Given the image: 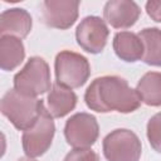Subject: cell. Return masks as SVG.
Segmentation results:
<instances>
[{
	"label": "cell",
	"instance_id": "cell-1",
	"mask_svg": "<svg viewBox=\"0 0 161 161\" xmlns=\"http://www.w3.org/2000/svg\"><path fill=\"white\" fill-rule=\"evenodd\" d=\"M84 102L89 109L98 113H131L141 106L137 91L118 75H103L92 80L86 89Z\"/></svg>",
	"mask_w": 161,
	"mask_h": 161
},
{
	"label": "cell",
	"instance_id": "cell-2",
	"mask_svg": "<svg viewBox=\"0 0 161 161\" xmlns=\"http://www.w3.org/2000/svg\"><path fill=\"white\" fill-rule=\"evenodd\" d=\"M44 108L43 99L25 96L16 89H9L1 98L0 111L19 131L31 127Z\"/></svg>",
	"mask_w": 161,
	"mask_h": 161
},
{
	"label": "cell",
	"instance_id": "cell-3",
	"mask_svg": "<svg viewBox=\"0 0 161 161\" xmlns=\"http://www.w3.org/2000/svg\"><path fill=\"white\" fill-rule=\"evenodd\" d=\"M50 69L48 63L40 57H31L25 65L14 75V89L18 92L38 97L50 91Z\"/></svg>",
	"mask_w": 161,
	"mask_h": 161
},
{
	"label": "cell",
	"instance_id": "cell-4",
	"mask_svg": "<svg viewBox=\"0 0 161 161\" xmlns=\"http://www.w3.org/2000/svg\"><path fill=\"white\" fill-rule=\"evenodd\" d=\"M57 83L67 88H79L91 75V65L86 57L72 50H62L54 60Z\"/></svg>",
	"mask_w": 161,
	"mask_h": 161
},
{
	"label": "cell",
	"instance_id": "cell-5",
	"mask_svg": "<svg viewBox=\"0 0 161 161\" xmlns=\"http://www.w3.org/2000/svg\"><path fill=\"white\" fill-rule=\"evenodd\" d=\"M53 118L54 117L44 106L35 123L23 132L21 143L26 157L35 158L44 155L49 150L55 133V125Z\"/></svg>",
	"mask_w": 161,
	"mask_h": 161
},
{
	"label": "cell",
	"instance_id": "cell-6",
	"mask_svg": "<svg viewBox=\"0 0 161 161\" xmlns=\"http://www.w3.org/2000/svg\"><path fill=\"white\" fill-rule=\"evenodd\" d=\"M103 155L107 161H138L142 145L138 136L127 128H117L103 138Z\"/></svg>",
	"mask_w": 161,
	"mask_h": 161
},
{
	"label": "cell",
	"instance_id": "cell-7",
	"mask_svg": "<svg viewBox=\"0 0 161 161\" xmlns=\"http://www.w3.org/2000/svg\"><path fill=\"white\" fill-rule=\"evenodd\" d=\"M99 136L97 118L87 112L70 116L64 126V137L74 148H91Z\"/></svg>",
	"mask_w": 161,
	"mask_h": 161
},
{
	"label": "cell",
	"instance_id": "cell-8",
	"mask_svg": "<svg viewBox=\"0 0 161 161\" xmlns=\"http://www.w3.org/2000/svg\"><path fill=\"white\" fill-rule=\"evenodd\" d=\"M108 35L109 30L106 21L94 15L86 16L75 29L77 44L91 54H98L104 49Z\"/></svg>",
	"mask_w": 161,
	"mask_h": 161
},
{
	"label": "cell",
	"instance_id": "cell-9",
	"mask_svg": "<svg viewBox=\"0 0 161 161\" xmlns=\"http://www.w3.org/2000/svg\"><path fill=\"white\" fill-rule=\"evenodd\" d=\"M79 1L45 0L42 3V20L54 29H69L78 19Z\"/></svg>",
	"mask_w": 161,
	"mask_h": 161
},
{
	"label": "cell",
	"instance_id": "cell-10",
	"mask_svg": "<svg viewBox=\"0 0 161 161\" xmlns=\"http://www.w3.org/2000/svg\"><path fill=\"white\" fill-rule=\"evenodd\" d=\"M140 15V6L131 0H111L103 8L104 21L114 29H128L133 26Z\"/></svg>",
	"mask_w": 161,
	"mask_h": 161
},
{
	"label": "cell",
	"instance_id": "cell-11",
	"mask_svg": "<svg viewBox=\"0 0 161 161\" xmlns=\"http://www.w3.org/2000/svg\"><path fill=\"white\" fill-rule=\"evenodd\" d=\"M33 26L30 14L21 8L4 10L0 15V36H15L24 39L28 36Z\"/></svg>",
	"mask_w": 161,
	"mask_h": 161
},
{
	"label": "cell",
	"instance_id": "cell-12",
	"mask_svg": "<svg viewBox=\"0 0 161 161\" xmlns=\"http://www.w3.org/2000/svg\"><path fill=\"white\" fill-rule=\"evenodd\" d=\"M113 50L116 55L127 63H135L142 60L143 57V43L138 34L132 31L116 33L113 38Z\"/></svg>",
	"mask_w": 161,
	"mask_h": 161
},
{
	"label": "cell",
	"instance_id": "cell-13",
	"mask_svg": "<svg viewBox=\"0 0 161 161\" xmlns=\"http://www.w3.org/2000/svg\"><path fill=\"white\" fill-rule=\"evenodd\" d=\"M48 111L54 118H62L77 106V94L59 83H54L48 93Z\"/></svg>",
	"mask_w": 161,
	"mask_h": 161
},
{
	"label": "cell",
	"instance_id": "cell-14",
	"mask_svg": "<svg viewBox=\"0 0 161 161\" xmlns=\"http://www.w3.org/2000/svg\"><path fill=\"white\" fill-rule=\"evenodd\" d=\"M25 58V48L21 39L15 36H0V68L5 72L18 68Z\"/></svg>",
	"mask_w": 161,
	"mask_h": 161
},
{
	"label": "cell",
	"instance_id": "cell-15",
	"mask_svg": "<svg viewBox=\"0 0 161 161\" xmlns=\"http://www.w3.org/2000/svg\"><path fill=\"white\" fill-rule=\"evenodd\" d=\"M136 91L143 102L151 107L161 106V73L147 72L145 73L136 87Z\"/></svg>",
	"mask_w": 161,
	"mask_h": 161
},
{
	"label": "cell",
	"instance_id": "cell-16",
	"mask_svg": "<svg viewBox=\"0 0 161 161\" xmlns=\"http://www.w3.org/2000/svg\"><path fill=\"white\" fill-rule=\"evenodd\" d=\"M143 43L142 60L152 67H161V30L158 28H145L138 33Z\"/></svg>",
	"mask_w": 161,
	"mask_h": 161
},
{
	"label": "cell",
	"instance_id": "cell-17",
	"mask_svg": "<svg viewBox=\"0 0 161 161\" xmlns=\"http://www.w3.org/2000/svg\"><path fill=\"white\" fill-rule=\"evenodd\" d=\"M147 140L151 147L161 153V112L153 114L147 122Z\"/></svg>",
	"mask_w": 161,
	"mask_h": 161
},
{
	"label": "cell",
	"instance_id": "cell-18",
	"mask_svg": "<svg viewBox=\"0 0 161 161\" xmlns=\"http://www.w3.org/2000/svg\"><path fill=\"white\" fill-rule=\"evenodd\" d=\"M63 161H99V157L92 148H73Z\"/></svg>",
	"mask_w": 161,
	"mask_h": 161
},
{
	"label": "cell",
	"instance_id": "cell-19",
	"mask_svg": "<svg viewBox=\"0 0 161 161\" xmlns=\"http://www.w3.org/2000/svg\"><path fill=\"white\" fill-rule=\"evenodd\" d=\"M146 11L152 20L161 23V0L147 1L146 3Z\"/></svg>",
	"mask_w": 161,
	"mask_h": 161
},
{
	"label": "cell",
	"instance_id": "cell-20",
	"mask_svg": "<svg viewBox=\"0 0 161 161\" xmlns=\"http://www.w3.org/2000/svg\"><path fill=\"white\" fill-rule=\"evenodd\" d=\"M18 161H36V160H34V158H30V157H21V158H19Z\"/></svg>",
	"mask_w": 161,
	"mask_h": 161
}]
</instances>
